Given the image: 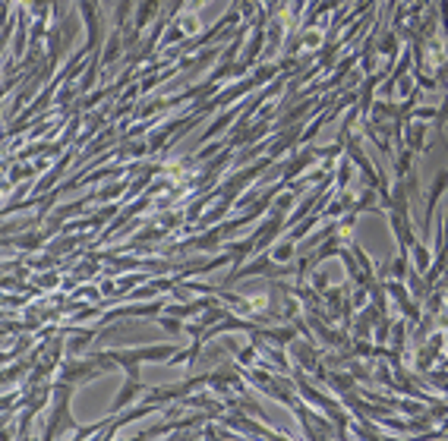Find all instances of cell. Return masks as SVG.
<instances>
[{
    "label": "cell",
    "instance_id": "obj_8",
    "mask_svg": "<svg viewBox=\"0 0 448 441\" xmlns=\"http://www.w3.org/2000/svg\"><path fill=\"white\" fill-rule=\"evenodd\" d=\"M26 176H35L32 164H28V167H13V170H10V183H16V180H26Z\"/></svg>",
    "mask_w": 448,
    "mask_h": 441
},
{
    "label": "cell",
    "instance_id": "obj_12",
    "mask_svg": "<svg viewBox=\"0 0 448 441\" xmlns=\"http://www.w3.org/2000/svg\"><path fill=\"white\" fill-rule=\"evenodd\" d=\"M253 347H247V350H240V363H249V360H253Z\"/></svg>",
    "mask_w": 448,
    "mask_h": 441
},
{
    "label": "cell",
    "instance_id": "obj_4",
    "mask_svg": "<svg viewBox=\"0 0 448 441\" xmlns=\"http://www.w3.org/2000/svg\"><path fill=\"white\" fill-rule=\"evenodd\" d=\"M158 7H161V0H142L136 10V26H133V32L149 26V19H152V13H158Z\"/></svg>",
    "mask_w": 448,
    "mask_h": 441
},
{
    "label": "cell",
    "instance_id": "obj_9",
    "mask_svg": "<svg viewBox=\"0 0 448 441\" xmlns=\"http://www.w3.org/2000/svg\"><path fill=\"white\" fill-rule=\"evenodd\" d=\"M161 328H165V331H171V334H180V331H186V328L180 325V322H174V319H161Z\"/></svg>",
    "mask_w": 448,
    "mask_h": 441
},
{
    "label": "cell",
    "instance_id": "obj_2",
    "mask_svg": "<svg viewBox=\"0 0 448 441\" xmlns=\"http://www.w3.org/2000/svg\"><path fill=\"white\" fill-rule=\"evenodd\" d=\"M139 391H142V381H139V378H130V375H126V381H124V388H120V394L114 397V413H120V410L130 407L133 397H136Z\"/></svg>",
    "mask_w": 448,
    "mask_h": 441
},
{
    "label": "cell",
    "instance_id": "obj_7",
    "mask_svg": "<svg viewBox=\"0 0 448 441\" xmlns=\"http://www.w3.org/2000/svg\"><path fill=\"white\" fill-rule=\"evenodd\" d=\"M294 256V240H284L281 246H275V249H272V258H275V262H288V258Z\"/></svg>",
    "mask_w": 448,
    "mask_h": 441
},
{
    "label": "cell",
    "instance_id": "obj_11",
    "mask_svg": "<svg viewBox=\"0 0 448 441\" xmlns=\"http://www.w3.org/2000/svg\"><path fill=\"white\" fill-rule=\"evenodd\" d=\"M313 287H316V290H325V287H329V274L319 272L316 278H313Z\"/></svg>",
    "mask_w": 448,
    "mask_h": 441
},
{
    "label": "cell",
    "instance_id": "obj_6",
    "mask_svg": "<svg viewBox=\"0 0 448 441\" xmlns=\"http://www.w3.org/2000/svg\"><path fill=\"white\" fill-rule=\"evenodd\" d=\"M410 252H414V265H417V268H420V272H426V268H429V249H426V246L414 243V249H410Z\"/></svg>",
    "mask_w": 448,
    "mask_h": 441
},
{
    "label": "cell",
    "instance_id": "obj_3",
    "mask_svg": "<svg viewBox=\"0 0 448 441\" xmlns=\"http://www.w3.org/2000/svg\"><path fill=\"white\" fill-rule=\"evenodd\" d=\"M120 44H124V28H114L108 38V48H104L101 54V67H108V63H114L120 57Z\"/></svg>",
    "mask_w": 448,
    "mask_h": 441
},
{
    "label": "cell",
    "instance_id": "obj_10",
    "mask_svg": "<svg viewBox=\"0 0 448 441\" xmlns=\"http://www.w3.org/2000/svg\"><path fill=\"white\" fill-rule=\"evenodd\" d=\"M435 126H448V98H445V104L439 108V114H435Z\"/></svg>",
    "mask_w": 448,
    "mask_h": 441
},
{
    "label": "cell",
    "instance_id": "obj_5",
    "mask_svg": "<svg viewBox=\"0 0 448 441\" xmlns=\"http://www.w3.org/2000/svg\"><path fill=\"white\" fill-rule=\"evenodd\" d=\"M67 167H69V155H63L60 161H57V167H51V170H48V180H42V183H38V190H35V192H38V196H42V192L48 190V186L54 183V180H57V176H60V174H63V170H67Z\"/></svg>",
    "mask_w": 448,
    "mask_h": 441
},
{
    "label": "cell",
    "instance_id": "obj_1",
    "mask_svg": "<svg viewBox=\"0 0 448 441\" xmlns=\"http://www.w3.org/2000/svg\"><path fill=\"white\" fill-rule=\"evenodd\" d=\"M445 186H448V170H439L435 174V180H433V186H429V196H426V215H423V237H429L433 233V208L439 205V196L445 192Z\"/></svg>",
    "mask_w": 448,
    "mask_h": 441
}]
</instances>
